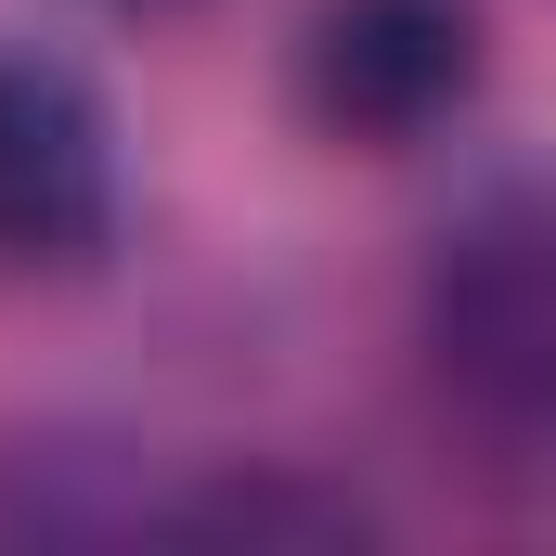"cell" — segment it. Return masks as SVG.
<instances>
[{"label":"cell","mask_w":556,"mask_h":556,"mask_svg":"<svg viewBox=\"0 0 556 556\" xmlns=\"http://www.w3.org/2000/svg\"><path fill=\"white\" fill-rule=\"evenodd\" d=\"M130 13H168V0H130Z\"/></svg>","instance_id":"obj_5"},{"label":"cell","mask_w":556,"mask_h":556,"mask_svg":"<svg viewBox=\"0 0 556 556\" xmlns=\"http://www.w3.org/2000/svg\"><path fill=\"white\" fill-rule=\"evenodd\" d=\"M117 233V130L78 65L0 52V273H91Z\"/></svg>","instance_id":"obj_3"},{"label":"cell","mask_w":556,"mask_h":556,"mask_svg":"<svg viewBox=\"0 0 556 556\" xmlns=\"http://www.w3.org/2000/svg\"><path fill=\"white\" fill-rule=\"evenodd\" d=\"M168 531H207V544H350L376 518L350 492H311V479H220V492L168 505Z\"/></svg>","instance_id":"obj_4"},{"label":"cell","mask_w":556,"mask_h":556,"mask_svg":"<svg viewBox=\"0 0 556 556\" xmlns=\"http://www.w3.org/2000/svg\"><path fill=\"white\" fill-rule=\"evenodd\" d=\"M492 78V26L479 0H324L298 39V104L324 142L363 155H415L427 130H453Z\"/></svg>","instance_id":"obj_2"},{"label":"cell","mask_w":556,"mask_h":556,"mask_svg":"<svg viewBox=\"0 0 556 556\" xmlns=\"http://www.w3.org/2000/svg\"><path fill=\"white\" fill-rule=\"evenodd\" d=\"M415 350L479 427L556 440V194H492L427 247Z\"/></svg>","instance_id":"obj_1"}]
</instances>
